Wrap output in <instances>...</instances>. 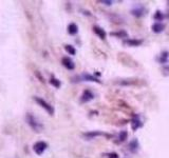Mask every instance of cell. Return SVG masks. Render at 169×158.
<instances>
[{"mask_svg": "<svg viewBox=\"0 0 169 158\" xmlns=\"http://www.w3.org/2000/svg\"><path fill=\"white\" fill-rule=\"evenodd\" d=\"M27 121H28V123H29L30 127H31L35 132H40L41 130H42V128H44V125H41L40 122L34 117L33 115H31V114H28L27 115Z\"/></svg>", "mask_w": 169, "mask_h": 158, "instance_id": "1", "label": "cell"}, {"mask_svg": "<svg viewBox=\"0 0 169 158\" xmlns=\"http://www.w3.org/2000/svg\"><path fill=\"white\" fill-rule=\"evenodd\" d=\"M34 100L36 101V102L40 105L41 108H44V110H46L47 112L50 114V115H53V114H54V108L50 104V103L47 102L44 99L40 98V97H34Z\"/></svg>", "mask_w": 169, "mask_h": 158, "instance_id": "2", "label": "cell"}, {"mask_svg": "<svg viewBox=\"0 0 169 158\" xmlns=\"http://www.w3.org/2000/svg\"><path fill=\"white\" fill-rule=\"evenodd\" d=\"M47 148H48V144H47V142H44V141H38L33 146L34 152H35L37 155H41V154L46 151Z\"/></svg>", "mask_w": 169, "mask_h": 158, "instance_id": "3", "label": "cell"}, {"mask_svg": "<svg viewBox=\"0 0 169 158\" xmlns=\"http://www.w3.org/2000/svg\"><path fill=\"white\" fill-rule=\"evenodd\" d=\"M82 136L84 137V138L87 139H93L94 137H97V136H107L109 137L108 134H106V133H103V132H99V131H92V132H88V133H84Z\"/></svg>", "mask_w": 169, "mask_h": 158, "instance_id": "4", "label": "cell"}, {"mask_svg": "<svg viewBox=\"0 0 169 158\" xmlns=\"http://www.w3.org/2000/svg\"><path fill=\"white\" fill-rule=\"evenodd\" d=\"M94 98V95L92 94L91 91H89V90H86V91L82 93V102H88V101L92 100V99Z\"/></svg>", "mask_w": 169, "mask_h": 158, "instance_id": "5", "label": "cell"}, {"mask_svg": "<svg viewBox=\"0 0 169 158\" xmlns=\"http://www.w3.org/2000/svg\"><path fill=\"white\" fill-rule=\"evenodd\" d=\"M141 127H142V122H141L140 118H138V116H134L133 119L131 120V129H132L133 131H136V130Z\"/></svg>", "mask_w": 169, "mask_h": 158, "instance_id": "6", "label": "cell"}, {"mask_svg": "<svg viewBox=\"0 0 169 158\" xmlns=\"http://www.w3.org/2000/svg\"><path fill=\"white\" fill-rule=\"evenodd\" d=\"M63 65H65L68 70H74V67H75L74 62H73L72 60H71L69 57H63Z\"/></svg>", "mask_w": 169, "mask_h": 158, "instance_id": "7", "label": "cell"}, {"mask_svg": "<svg viewBox=\"0 0 169 158\" xmlns=\"http://www.w3.org/2000/svg\"><path fill=\"white\" fill-rule=\"evenodd\" d=\"M93 31H94V33L96 34L101 39L106 38V32H105L103 29H101L99 26H93Z\"/></svg>", "mask_w": 169, "mask_h": 158, "instance_id": "8", "label": "cell"}, {"mask_svg": "<svg viewBox=\"0 0 169 158\" xmlns=\"http://www.w3.org/2000/svg\"><path fill=\"white\" fill-rule=\"evenodd\" d=\"M77 32H78V28L75 23H70L68 25V33L70 34V35H75V34H77Z\"/></svg>", "mask_w": 169, "mask_h": 158, "instance_id": "9", "label": "cell"}, {"mask_svg": "<svg viewBox=\"0 0 169 158\" xmlns=\"http://www.w3.org/2000/svg\"><path fill=\"white\" fill-rule=\"evenodd\" d=\"M143 41L142 40H136V39H128V40H126L125 44H128V46H140V44H142Z\"/></svg>", "mask_w": 169, "mask_h": 158, "instance_id": "10", "label": "cell"}, {"mask_svg": "<svg viewBox=\"0 0 169 158\" xmlns=\"http://www.w3.org/2000/svg\"><path fill=\"white\" fill-rule=\"evenodd\" d=\"M165 29V25L162 23H154L152 25V31L154 32V33H161L163 32Z\"/></svg>", "mask_w": 169, "mask_h": 158, "instance_id": "11", "label": "cell"}, {"mask_svg": "<svg viewBox=\"0 0 169 158\" xmlns=\"http://www.w3.org/2000/svg\"><path fill=\"white\" fill-rule=\"evenodd\" d=\"M82 80H88V81H95V82H101L96 77L92 76L90 74H82Z\"/></svg>", "mask_w": 169, "mask_h": 158, "instance_id": "12", "label": "cell"}, {"mask_svg": "<svg viewBox=\"0 0 169 158\" xmlns=\"http://www.w3.org/2000/svg\"><path fill=\"white\" fill-rule=\"evenodd\" d=\"M129 149H130L132 152H135L136 150L138 149V142L136 139H133V140H131L130 144H129Z\"/></svg>", "mask_w": 169, "mask_h": 158, "instance_id": "13", "label": "cell"}, {"mask_svg": "<svg viewBox=\"0 0 169 158\" xmlns=\"http://www.w3.org/2000/svg\"><path fill=\"white\" fill-rule=\"evenodd\" d=\"M50 83L52 84L53 86H55V88H59V86H61V83H60V81L58 80L57 78H55V77H51V79H50Z\"/></svg>", "mask_w": 169, "mask_h": 158, "instance_id": "14", "label": "cell"}, {"mask_svg": "<svg viewBox=\"0 0 169 158\" xmlns=\"http://www.w3.org/2000/svg\"><path fill=\"white\" fill-rule=\"evenodd\" d=\"M127 136H128V133H127V131H122L121 133H119V135H118V141H125L126 139H127Z\"/></svg>", "mask_w": 169, "mask_h": 158, "instance_id": "15", "label": "cell"}, {"mask_svg": "<svg viewBox=\"0 0 169 158\" xmlns=\"http://www.w3.org/2000/svg\"><path fill=\"white\" fill-rule=\"evenodd\" d=\"M65 49L66 51H67L70 55H75V53H76V51H75V49L73 48L72 46H69V44H67V46H65Z\"/></svg>", "mask_w": 169, "mask_h": 158, "instance_id": "16", "label": "cell"}, {"mask_svg": "<svg viewBox=\"0 0 169 158\" xmlns=\"http://www.w3.org/2000/svg\"><path fill=\"white\" fill-rule=\"evenodd\" d=\"M167 59H168V52L162 53V55H161V59H160L161 63H165L167 61Z\"/></svg>", "mask_w": 169, "mask_h": 158, "instance_id": "17", "label": "cell"}, {"mask_svg": "<svg viewBox=\"0 0 169 158\" xmlns=\"http://www.w3.org/2000/svg\"><path fill=\"white\" fill-rule=\"evenodd\" d=\"M103 158H119V156L113 152V153H107L103 155Z\"/></svg>", "mask_w": 169, "mask_h": 158, "instance_id": "18", "label": "cell"}, {"mask_svg": "<svg viewBox=\"0 0 169 158\" xmlns=\"http://www.w3.org/2000/svg\"><path fill=\"white\" fill-rule=\"evenodd\" d=\"M132 14L134 15V16L140 17L141 15L143 14V9H135V10H132Z\"/></svg>", "mask_w": 169, "mask_h": 158, "instance_id": "19", "label": "cell"}, {"mask_svg": "<svg viewBox=\"0 0 169 158\" xmlns=\"http://www.w3.org/2000/svg\"><path fill=\"white\" fill-rule=\"evenodd\" d=\"M111 36L127 37V33H126V32H118V33H111Z\"/></svg>", "mask_w": 169, "mask_h": 158, "instance_id": "20", "label": "cell"}, {"mask_svg": "<svg viewBox=\"0 0 169 158\" xmlns=\"http://www.w3.org/2000/svg\"><path fill=\"white\" fill-rule=\"evenodd\" d=\"M154 19L157 20V21H161V20L163 19V15H162V13L160 12V11H157V14L154 15Z\"/></svg>", "mask_w": 169, "mask_h": 158, "instance_id": "21", "label": "cell"}, {"mask_svg": "<svg viewBox=\"0 0 169 158\" xmlns=\"http://www.w3.org/2000/svg\"><path fill=\"white\" fill-rule=\"evenodd\" d=\"M103 3H106L107 5H111L112 4V1H106V0H105V1H103Z\"/></svg>", "mask_w": 169, "mask_h": 158, "instance_id": "22", "label": "cell"}]
</instances>
